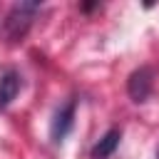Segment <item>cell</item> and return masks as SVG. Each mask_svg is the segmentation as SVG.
Segmentation results:
<instances>
[{
    "mask_svg": "<svg viewBox=\"0 0 159 159\" xmlns=\"http://www.w3.org/2000/svg\"><path fill=\"white\" fill-rule=\"evenodd\" d=\"M72 127H75V99L65 102V104L55 112L52 124H50V137H52L55 142H62V139L72 132Z\"/></svg>",
    "mask_w": 159,
    "mask_h": 159,
    "instance_id": "3957f363",
    "label": "cell"
},
{
    "mask_svg": "<svg viewBox=\"0 0 159 159\" xmlns=\"http://www.w3.org/2000/svg\"><path fill=\"white\" fill-rule=\"evenodd\" d=\"M20 92V75L15 70H7L0 77V109H5Z\"/></svg>",
    "mask_w": 159,
    "mask_h": 159,
    "instance_id": "5b68a950",
    "label": "cell"
},
{
    "mask_svg": "<svg viewBox=\"0 0 159 159\" xmlns=\"http://www.w3.org/2000/svg\"><path fill=\"white\" fill-rule=\"evenodd\" d=\"M152 89H154V72H152V67H139V70H134L129 75L127 92H129V97L134 102H147Z\"/></svg>",
    "mask_w": 159,
    "mask_h": 159,
    "instance_id": "7a4b0ae2",
    "label": "cell"
},
{
    "mask_svg": "<svg viewBox=\"0 0 159 159\" xmlns=\"http://www.w3.org/2000/svg\"><path fill=\"white\" fill-rule=\"evenodd\" d=\"M37 10H40V2H17V5H12V10L7 12L5 22H2L5 35H7L10 40H20V37H25V32L30 30L32 17H35Z\"/></svg>",
    "mask_w": 159,
    "mask_h": 159,
    "instance_id": "6da1fadb",
    "label": "cell"
},
{
    "mask_svg": "<svg viewBox=\"0 0 159 159\" xmlns=\"http://www.w3.org/2000/svg\"><path fill=\"white\" fill-rule=\"evenodd\" d=\"M119 139H122V132L114 127V129H109L94 147H92V152H89V157L92 159H109L112 154H114V149L119 147Z\"/></svg>",
    "mask_w": 159,
    "mask_h": 159,
    "instance_id": "277c9868",
    "label": "cell"
}]
</instances>
